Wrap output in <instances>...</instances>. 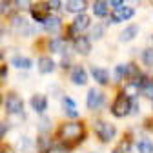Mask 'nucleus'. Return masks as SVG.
<instances>
[{"mask_svg": "<svg viewBox=\"0 0 153 153\" xmlns=\"http://www.w3.org/2000/svg\"><path fill=\"white\" fill-rule=\"evenodd\" d=\"M140 95L144 99L153 102V79H142V88H140Z\"/></svg>", "mask_w": 153, "mask_h": 153, "instance_id": "21", "label": "nucleus"}, {"mask_svg": "<svg viewBox=\"0 0 153 153\" xmlns=\"http://www.w3.org/2000/svg\"><path fill=\"white\" fill-rule=\"evenodd\" d=\"M133 16H135V9L129 7V6H126V4L120 6V7H117V9H113L111 15H109L111 22H115V24L126 22V20H129V18H133Z\"/></svg>", "mask_w": 153, "mask_h": 153, "instance_id": "7", "label": "nucleus"}, {"mask_svg": "<svg viewBox=\"0 0 153 153\" xmlns=\"http://www.w3.org/2000/svg\"><path fill=\"white\" fill-rule=\"evenodd\" d=\"M36 146H38V151H42V153H46V151H48V149L51 148L49 140H48L46 137H42V135L38 137V144H36Z\"/></svg>", "mask_w": 153, "mask_h": 153, "instance_id": "27", "label": "nucleus"}, {"mask_svg": "<svg viewBox=\"0 0 153 153\" xmlns=\"http://www.w3.org/2000/svg\"><path fill=\"white\" fill-rule=\"evenodd\" d=\"M111 153H124V151H122V149H120V148H117V149H113V151H111Z\"/></svg>", "mask_w": 153, "mask_h": 153, "instance_id": "32", "label": "nucleus"}, {"mask_svg": "<svg viewBox=\"0 0 153 153\" xmlns=\"http://www.w3.org/2000/svg\"><path fill=\"white\" fill-rule=\"evenodd\" d=\"M106 104V95L102 91H99V88H91L88 89V95H86V106L91 109V111H99L102 109Z\"/></svg>", "mask_w": 153, "mask_h": 153, "instance_id": "5", "label": "nucleus"}, {"mask_svg": "<svg viewBox=\"0 0 153 153\" xmlns=\"http://www.w3.org/2000/svg\"><path fill=\"white\" fill-rule=\"evenodd\" d=\"M69 79L75 86H86L88 84V71L82 66H75L69 73Z\"/></svg>", "mask_w": 153, "mask_h": 153, "instance_id": "10", "label": "nucleus"}, {"mask_svg": "<svg viewBox=\"0 0 153 153\" xmlns=\"http://www.w3.org/2000/svg\"><path fill=\"white\" fill-rule=\"evenodd\" d=\"M62 108H64V113L71 119H76L79 117V111H76V102L71 99V97H62Z\"/></svg>", "mask_w": 153, "mask_h": 153, "instance_id": "19", "label": "nucleus"}, {"mask_svg": "<svg viewBox=\"0 0 153 153\" xmlns=\"http://www.w3.org/2000/svg\"><path fill=\"white\" fill-rule=\"evenodd\" d=\"M44 6H46V7H48L49 11H53V9L56 11V9H60V7H64V4H62V2H59V0H56V2H46Z\"/></svg>", "mask_w": 153, "mask_h": 153, "instance_id": "28", "label": "nucleus"}, {"mask_svg": "<svg viewBox=\"0 0 153 153\" xmlns=\"http://www.w3.org/2000/svg\"><path fill=\"white\" fill-rule=\"evenodd\" d=\"M60 27H62V20L59 16H55V15H49L42 24V29L48 31V33H59Z\"/></svg>", "mask_w": 153, "mask_h": 153, "instance_id": "16", "label": "nucleus"}, {"mask_svg": "<svg viewBox=\"0 0 153 153\" xmlns=\"http://www.w3.org/2000/svg\"><path fill=\"white\" fill-rule=\"evenodd\" d=\"M95 133H97V137H99L100 142L108 144V142L113 140L115 135H117V129H115L113 124H109L106 120H97L95 122Z\"/></svg>", "mask_w": 153, "mask_h": 153, "instance_id": "4", "label": "nucleus"}, {"mask_svg": "<svg viewBox=\"0 0 153 153\" xmlns=\"http://www.w3.org/2000/svg\"><path fill=\"white\" fill-rule=\"evenodd\" d=\"M89 153H100V151H89Z\"/></svg>", "mask_w": 153, "mask_h": 153, "instance_id": "33", "label": "nucleus"}, {"mask_svg": "<svg viewBox=\"0 0 153 153\" xmlns=\"http://www.w3.org/2000/svg\"><path fill=\"white\" fill-rule=\"evenodd\" d=\"M59 137L62 142H80L86 137V128L82 122H64L59 128Z\"/></svg>", "mask_w": 153, "mask_h": 153, "instance_id": "1", "label": "nucleus"}, {"mask_svg": "<svg viewBox=\"0 0 153 153\" xmlns=\"http://www.w3.org/2000/svg\"><path fill=\"white\" fill-rule=\"evenodd\" d=\"M133 104H135V99L128 97L126 93H119L117 99H115L113 104H111V115L117 117V119H124L128 115H131Z\"/></svg>", "mask_w": 153, "mask_h": 153, "instance_id": "2", "label": "nucleus"}, {"mask_svg": "<svg viewBox=\"0 0 153 153\" xmlns=\"http://www.w3.org/2000/svg\"><path fill=\"white\" fill-rule=\"evenodd\" d=\"M29 104H31V108H33L35 113L42 115L48 109V97H46V95H40V93H35L33 97H31V100H29Z\"/></svg>", "mask_w": 153, "mask_h": 153, "instance_id": "11", "label": "nucleus"}, {"mask_svg": "<svg viewBox=\"0 0 153 153\" xmlns=\"http://www.w3.org/2000/svg\"><path fill=\"white\" fill-rule=\"evenodd\" d=\"M71 27L79 33V35L84 33V31H88V29H91V18H89V15H86V13L76 15L75 20H73V24H71Z\"/></svg>", "mask_w": 153, "mask_h": 153, "instance_id": "9", "label": "nucleus"}, {"mask_svg": "<svg viewBox=\"0 0 153 153\" xmlns=\"http://www.w3.org/2000/svg\"><path fill=\"white\" fill-rule=\"evenodd\" d=\"M126 64H119V66H115L113 69V76H115V82H120L124 76H126Z\"/></svg>", "mask_w": 153, "mask_h": 153, "instance_id": "26", "label": "nucleus"}, {"mask_svg": "<svg viewBox=\"0 0 153 153\" xmlns=\"http://www.w3.org/2000/svg\"><path fill=\"white\" fill-rule=\"evenodd\" d=\"M88 7V2L86 0H69V2L64 4V9L68 13H73V15H82Z\"/></svg>", "mask_w": 153, "mask_h": 153, "instance_id": "15", "label": "nucleus"}, {"mask_svg": "<svg viewBox=\"0 0 153 153\" xmlns=\"http://www.w3.org/2000/svg\"><path fill=\"white\" fill-rule=\"evenodd\" d=\"M11 66L13 68H16V69H31V66H33V62H31V59L29 56H24V55H16V56H13L11 59Z\"/></svg>", "mask_w": 153, "mask_h": 153, "instance_id": "20", "label": "nucleus"}, {"mask_svg": "<svg viewBox=\"0 0 153 153\" xmlns=\"http://www.w3.org/2000/svg\"><path fill=\"white\" fill-rule=\"evenodd\" d=\"M135 146H137V151H139V153H153V140L148 139V137L139 139V140L135 142Z\"/></svg>", "mask_w": 153, "mask_h": 153, "instance_id": "22", "label": "nucleus"}, {"mask_svg": "<svg viewBox=\"0 0 153 153\" xmlns=\"http://www.w3.org/2000/svg\"><path fill=\"white\" fill-rule=\"evenodd\" d=\"M104 26L102 24H97V26H91L89 29V40H99V38L104 36Z\"/></svg>", "mask_w": 153, "mask_h": 153, "instance_id": "25", "label": "nucleus"}, {"mask_svg": "<svg viewBox=\"0 0 153 153\" xmlns=\"http://www.w3.org/2000/svg\"><path fill=\"white\" fill-rule=\"evenodd\" d=\"M13 6H16V7H20V9H27L31 4L29 2H13Z\"/></svg>", "mask_w": 153, "mask_h": 153, "instance_id": "30", "label": "nucleus"}, {"mask_svg": "<svg viewBox=\"0 0 153 153\" xmlns=\"http://www.w3.org/2000/svg\"><path fill=\"white\" fill-rule=\"evenodd\" d=\"M0 104H2V95H0Z\"/></svg>", "mask_w": 153, "mask_h": 153, "instance_id": "34", "label": "nucleus"}, {"mask_svg": "<svg viewBox=\"0 0 153 153\" xmlns=\"http://www.w3.org/2000/svg\"><path fill=\"white\" fill-rule=\"evenodd\" d=\"M140 60H142L144 66L153 68V48H144L140 51Z\"/></svg>", "mask_w": 153, "mask_h": 153, "instance_id": "23", "label": "nucleus"}, {"mask_svg": "<svg viewBox=\"0 0 153 153\" xmlns=\"http://www.w3.org/2000/svg\"><path fill=\"white\" fill-rule=\"evenodd\" d=\"M18 149L22 153H33V140L29 137H20V140H18Z\"/></svg>", "mask_w": 153, "mask_h": 153, "instance_id": "24", "label": "nucleus"}, {"mask_svg": "<svg viewBox=\"0 0 153 153\" xmlns=\"http://www.w3.org/2000/svg\"><path fill=\"white\" fill-rule=\"evenodd\" d=\"M11 27H13L16 33L24 35V36L33 35V27H31L29 20H27L26 16H22V15H15V16L11 18Z\"/></svg>", "mask_w": 153, "mask_h": 153, "instance_id": "6", "label": "nucleus"}, {"mask_svg": "<svg viewBox=\"0 0 153 153\" xmlns=\"http://www.w3.org/2000/svg\"><path fill=\"white\" fill-rule=\"evenodd\" d=\"M11 4L9 2H0V15H2V13H6L7 11V7H9Z\"/></svg>", "mask_w": 153, "mask_h": 153, "instance_id": "31", "label": "nucleus"}, {"mask_svg": "<svg viewBox=\"0 0 153 153\" xmlns=\"http://www.w3.org/2000/svg\"><path fill=\"white\" fill-rule=\"evenodd\" d=\"M7 129H9V126H7V124H6L4 120H0V140L4 139V135L7 133Z\"/></svg>", "mask_w": 153, "mask_h": 153, "instance_id": "29", "label": "nucleus"}, {"mask_svg": "<svg viewBox=\"0 0 153 153\" xmlns=\"http://www.w3.org/2000/svg\"><path fill=\"white\" fill-rule=\"evenodd\" d=\"M6 111L11 119L18 117V119H24V100L20 99L18 93H9L7 99H6Z\"/></svg>", "mask_w": 153, "mask_h": 153, "instance_id": "3", "label": "nucleus"}, {"mask_svg": "<svg viewBox=\"0 0 153 153\" xmlns=\"http://www.w3.org/2000/svg\"><path fill=\"white\" fill-rule=\"evenodd\" d=\"M36 66H38V71H40L42 75H51L56 69V62L51 59V56H40L38 62H36Z\"/></svg>", "mask_w": 153, "mask_h": 153, "instance_id": "14", "label": "nucleus"}, {"mask_svg": "<svg viewBox=\"0 0 153 153\" xmlns=\"http://www.w3.org/2000/svg\"><path fill=\"white\" fill-rule=\"evenodd\" d=\"M73 49L76 55H80V56H88L91 53V40H89V36H79V38H75L73 40Z\"/></svg>", "mask_w": 153, "mask_h": 153, "instance_id": "8", "label": "nucleus"}, {"mask_svg": "<svg viewBox=\"0 0 153 153\" xmlns=\"http://www.w3.org/2000/svg\"><path fill=\"white\" fill-rule=\"evenodd\" d=\"M48 48H49L51 53H62L64 55L66 49H68V42L64 40V38H60V36H55V38H51V40H49Z\"/></svg>", "mask_w": 153, "mask_h": 153, "instance_id": "18", "label": "nucleus"}, {"mask_svg": "<svg viewBox=\"0 0 153 153\" xmlns=\"http://www.w3.org/2000/svg\"><path fill=\"white\" fill-rule=\"evenodd\" d=\"M91 9H93V15L97 18H106L111 15L109 11V2H93L91 4Z\"/></svg>", "mask_w": 153, "mask_h": 153, "instance_id": "17", "label": "nucleus"}, {"mask_svg": "<svg viewBox=\"0 0 153 153\" xmlns=\"http://www.w3.org/2000/svg\"><path fill=\"white\" fill-rule=\"evenodd\" d=\"M91 76H93V80L97 82L99 86H108V84H109V73H108L106 68L93 66V68H91Z\"/></svg>", "mask_w": 153, "mask_h": 153, "instance_id": "13", "label": "nucleus"}, {"mask_svg": "<svg viewBox=\"0 0 153 153\" xmlns=\"http://www.w3.org/2000/svg\"><path fill=\"white\" fill-rule=\"evenodd\" d=\"M139 24H131V26H128V27H124L122 31H120V35H119V42H122V44H128V42H131V40H135L137 38V35H139Z\"/></svg>", "mask_w": 153, "mask_h": 153, "instance_id": "12", "label": "nucleus"}]
</instances>
